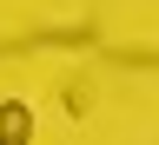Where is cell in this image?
<instances>
[{
    "instance_id": "cell-1",
    "label": "cell",
    "mask_w": 159,
    "mask_h": 145,
    "mask_svg": "<svg viewBox=\"0 0 159 145\" xmlns=\"http://www.w3.org/2000/svg\"><path fill=\"white\" fill-rule=\"evenodd\" d=\"M33 139V106L27 99H0V145H27Z\"/></svg>"
}]
</instances>
